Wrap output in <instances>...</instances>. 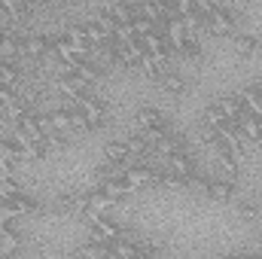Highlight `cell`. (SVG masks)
Wrapping results in <instances>:
<instances>
[{"label":"cell","instance_id":"30bf717a","mask_svg":"<svg viewBox=\"0 0 262 259\" xmlns=\"http://www.w3.org/2000/svg\"><path fill=\"white\" fill-rule=\"evenodd\" d=\"M34 210H37V198H31L28 192L15 195V198H9V201H3V217H6V220H18V217L34 213Z\"/></svg>","mask_w":262,"mask_h":259},{"label":"cell","instance_id":"9c48e42d","mask_svg":"<svg viewBox=\"0 0 262 259\" xmlns=\"http://www.w3.org/2000/svg\"><path fill=\"white\" fill-rule=\"evenodd\" d=\"M165 171H171V174H177L183 180H192L198 174V165H195V159H192V153H180V156L165 159Z\"/></svg>","mask_w":262,"mask_h":259},{"label":"cell","instance_id":"8992f818","mask_svg":"<svg viewBox=\"0 0 262 259\" xmlns=\"http://www.w3.org/2000/svg\"><path fill=\"white\" fill-rule=\"evenodd\" d=\"M82 116H85V122H89V131H95V128H101L104 125V116H107V104L98 98V95H82L76 104H73Z\"/></svg>","mask_w":262,"mask_h":259},{"label":"cell","instance_id":"44dd1931","mask_svg":"<svg viewBox=\"0 0 262 259\" xmlns=\"http://www.w3.org/2000/svg\"><path fill=\"white\" fill-rule=\"evenodd\" d=\"M73 259H113V250H110V244H95V241H85L79 250H76V256Z\"/></svg>","mask_w":262,"mask_h":259},{"label":"cell","instance_id":"8fae6325","mask_svg":"<svg viewBox=\"0 0 262 259\" xmlns=\"http://www.w3.org/2000/svg\"><path fill=\"white\" fill-rule=\"evenodd\" d=\"M104 159H107L110 165H116V168H128L131 156H128V143H125V137H113V140H107V143H104Z\"/></svg>","mask_w":262,"mask_h":259},{"label":"cell","instance_id":"3957f363","mask_svg":"<svg viewBox=\"0 0 262 259\" xmlns=\"http://www.w3.org/2000/svg\"><path fill=\"white\" fill-rule=\"evenodd\" d=\"M235 31V9L226 3H213L207 15V34L210 37H229Z\"/></svg>","mask_w":262,"mask_h":259},{"label":"cell","instance_id":"5bb4252c","mask_svg":"<svg viewBox=\"0 0 262 259\" xmlns=\"http://www.w3.org/2000/svg\"><path fill=\"white\" fill-rule=\"evenodd\" d=\"M204 192H207V198H210V201L226 204V201H232V198L238 195V183H232V180H207Z\"/></svg>","mask_w":262,"mask_h":259},{"label":"cell","instance_id":"e0dca14e","mask_svg":"<svg viewBox=\"0 0 262 259\" xmlns=\"http://www.w3.org/2000/svg\"><path fill=\"white\" fill-rule=\"evenodd\" d=\"M55 207L61 210V213H82V207H85V192H61L55 198Z\"/></svg>","mask_w":262,"mask_h":259},{"label":"cell","instance_id":"7402d4cb","mask_svg":"<svg viewBox=\"0 0 262 259\" xmlns=\"http://www.w3.org/2000/svg\"><path fill=\"white\" fill-rule=\"evenodd\" d=\"M21 250V235L18 229H9V232H0V256H12Z\"/></svg>","mask_w":262,"mask_h":259},{"label":"cell","instance_id":"603a6c76","mask_svg":"<svg viewBox=\"0 0 262 259\" xmlns=\"http://www.w3.org/2000/svg\"><path fill=\"white\" fill-rule=\"evenodd\" d=\"M201 52H204V49H201V40L192 37V34H189V37L180 43V49H177V55H180V58H189V61H198Z\"/></svg>","mask_w":262,"mask_h":259},{"label":"cell","instance_id":"7c38bea8","mask_svg":"<svg viewBox=\"0 0 262 259\" xmlns=\"http://www.w3.org/2000/svg\"><path fill=\"white\" fill-rule=\"evenodd\" d=\"M110 250H113V259H140V238L137 235H131L125 232L122 238H116L113 244H110Z\"/></svg>","mask_w":262,"mask_h":259},{"label":"cell","instance_id":"52a82bcc","mask_svg":"<svg viewBox=\"0 0 262 259\" xmlns=\"http://www.w3.org/2000/svg\"><path fill=\"white\" fill-rule=\"evenodd\" d=\"M49 52H52V37H46V34H40V31L21 34V52H18V55H25V58H31V61H40V58H46Z\"/></svg>","mask_w":262,"mask_h":259},{"label":"cell","instance_id":"6da1fadb","mask_svg":"<svg viewBox=\"0 0 262 259\" xmlns=\"http://www.w3.org/2000/svg\"><path fill=\"white\" fill-rule=\"evenodd\" d=\"M134 122H137V128H140V134H146L149 137V143H156L159 137H165L168 131H171V125H168V116L159 110V107H140L137 113H134Z\"/></svg>","mask_w":262,"mask_h":259},{"label":"cell","instance_id":"2e32d148","mask_svg":"<svg viewBox=\"0 0 262 259\" xmlns=\"http://www.w3.org/2000/svg\"><path fill=\"white\" fill-rule=\"evenodd\" d=\"M159 85H162L168 95H183V92H186V76H183L180 70H171V67H168V70L159 76Z\"/></svg>","mask_w":262,"mask_h":259},{"label":"cell","instance_id":"484cf974","mask_svg":"<svg viewBox=\"0 0 262 259\" xmlns=\"http://www.w3.org/2000/svg\"><path fill=\"white\" fill-rule=\"evenodd\" d=\"M253 89H256V92L262 95V79H259V82H253Z\"/></svg>","mask_w":262,"mask_h":259},{"label":"cell","instance_id":"83f0119b","mask_svg":"<svg viewBox=\"0 0 262 259\" xmlns=\"http://www.w3.org/2000/svg\"><path fill=\"white\" fill-rule=\"evenodd\" d=\"M259 210H262V201H259Z\"/></svg>","mask_w":262,"mask_h":259},{"label":"cell","instance_id":"ffe728a7","mask_svg":"<svg viewBox=\"0 0 262 259\" xmlns=\"http://www.w3.org/2000/svg\"><path fill=\"white\" fill-rule=\"evenodd\" d=\"M259 37L256 34H235V52L241 55V58H250V55H256L259 52Z\"/></svg>","mask_w":262,"mask_h":259},{"label":"cell","instance_id":"ba28073f","mask_svg":"<svg viewBox=\"0 0 262 259\" xmlns=\"http://www.w3.org/2000/svg\"><path fill=\"white\" fill-rule=\"evenodd\" d=\"M55 85H58V92H61L64 98H70L73 104H76L82 95H89V89H92V85H89V82H82L76 73H58Z\"/></svg>","mask_w":262,"mask_h":259},{"label":"cell","instance_id":"5b68a950","mask_svg":"<svg viewBox=\"0 0 262 259\" xmlns=\"http://www.w3.org/2000/svg\"><path fill=\"white\" fill-rule=\"evenodd\" d=\"M122 235H125V229H122V223L113 220V217H101V220H95V223L89 226V241H95V244H113V241L122 238Z\"/></svg>","mask_w":262,"mask_h":259},{"label":"cell","instance_id":"7a4b0ae2","mask_svg":"<svg viewBox=\"0 0 262 259\" xmlns=\"http://www.w3.org/2000/svg\"><path fill=\"white\" fill-rule=\"evenodd\" d=\"M116 207V201L110 198V195L104 192L101 186H95L92 192H85V207H82V220L92 226L95 220H101V217H110V210Z\"/></svg>","mask_w":262,"mask_h":259},{"label":"cell","instance_id":"4fadbf2b","mask_svg":"<svg viewBox=\"0 0 262 259\" xmlns=\"http://www.w3.org/2000/svg\"><path fill=\"white\" fill-rule=\"evenodd\" d=\"M213 104H216V110L223 113V119H226V122H232V125L244 116V104H241V98H238V95H220Z\"/></svg>","mask_w":262,"mask_h":259},{"label":"cell","instance_id":"9a60e30c","mask_svg":"<svg viewBox=\"0 0 262 259\" xmlns=\"http://www.w3.org/2000/svg\"><path fill=\"white\" fill-rule=\"evenodd\" d=\"M238 98H241V104H244V113L262 122V95L259 92H256L253 85H247V89L238 92Z\"/></svg>","mask_w":262,"mask_h":259},{"label":"cell","instance_id":"d6986e66","mask_svg":"<svg viewBox=\"0 0 262 259\" xmlns=\"http://www.w3.org/2000/svg\"><path fill=\"white\" fill-rule=\"evenodd\" d=\"M101 189H104V192L110 195V198H113L116 204H119V201H125V198H131V195H134V189H131L128 183H125V177H113V180H107V183H104Z\"/></svg>","mask_w":262,"mask_h":259},{"label":"cell","instance_id":"277c9868","mask_svg":"<svg viewBox=\"0 0 262 259\" xmlns=\"http://www.w3.org/2000/svg\"><path fill=\"white\" fill-rule=\"evenodd\" d=\"M159 180H162V168H156L149 162H140V165H128L125 168V183L134 192L146 189V186H159Z\"/></svg>","mask_w":262,"mask_h":259},{"label":"cell","instance_id":"4316f807","mask_svg":"<svg viewBox=\"0 0 262 259\" xmlns=\"http://www.w3.org/2000/svg\"><path fill=\"white\" fill-rule=\"evenodd\" d=\"M229 259H244V256H229Z\"/></svg>","mask_w":262,"mask_h":259},{"label":"cell","instance_id":"cb8c5ba5","mask_svg":"<svg viewBox=\"0 0 262 259\" xmlns=\"http://www.w3.org/2000/svg\"><path fill=\"white\" fill-rule=\"evenodd\" d=\"M21 183L15 180V177H0V204L3 201H9V198H15V195H21Z\"/></svg>","mask_w":262,"mask_h":259},{"label":"cell","instance_id":"d4e9b609","mask_svg":"<svg viewBox=\"0 0 262 259\" xmlns=\"http://www.w3.org/2000/svg\"><path fill=\"white\" fill-rule=\"evenodd\" d=\"M256 213H262L256 201H238V217H241V220H253Z\"/></svg>","mask_w":262,"mask_h":259},{"label":"cell","instance_id":"ac0fdd59","mask_svg":"<svg viewBox=\"0 0 262 259\" xmlns=\"http://www.w3.org/2000/svg\"><path fill=\"white\" fill-rule=\"evenodd\" d=\"M235 128L241 131V137H244V140H253V143H259V140H262V122H259V119H253V116H247V113L235 122Z\"/></svg>","mask_w":262,"mask_h":259}]
</instances>
